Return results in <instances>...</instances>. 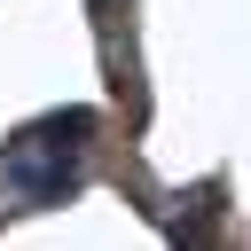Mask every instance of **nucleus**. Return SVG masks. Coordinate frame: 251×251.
Instances as JSON below:
<instances>
[{"label": "nucleus", "mask_w": 251, "mask_h": 251, "mask_svg": "<svg viewBox=\"0 0 251 251\" xmlns=\"http://www.w3.org/2000/svg\"><path fill=\"white\" fill-rule=\"evenodd\" d=\"M94 126H102L94 110H55V118H39L24 141H47V149H86V133H94Z\"/></svg>", "instance_id": "f03ea898"}, {"label": "nucleus", "mask_w": 251, "mask_h": 251, "mask_svg": "<svg viewBox=\"0 0 251 251\" xmlns=\"http://www.w3.org/2000/svg\"><path fill=\"white\" fill-rule=\"evenodd\" d=\"M0 180L16 188V212H39V204H71V196H78L71 149H47V141H16L8 165H0Z\"/></svg>", "instance_id": "f257e3e1"}]
</instances>
